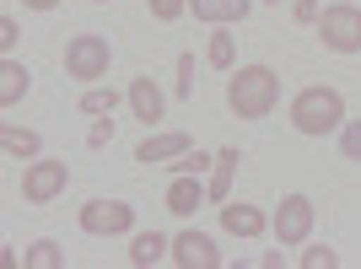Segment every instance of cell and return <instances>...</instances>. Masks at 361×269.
I'll return each instance as SVG.
<instances>
[{
  "label": "cell",
  "mask_w": 361,
  "mask_h": 269,
  "mask_svg": "<svg viewBox=\"0 0 361 269\" xmlns=\"http://www.w3.org/2000/svg\"><path fill=\"white\" fill-rule=\"evenodd\" d=\"M281 97V75L270 65H238L232 81H226V108L238 113V119H264Z\"/></svg>",
  "instance_id": "cell-1"
},
{
  "label": "cell",
  "mask_w": 361,
  "mask_h": 269,
  "mask_svg": "<svg viewBox=\"0 0 361 269\" xmlns=\"http://www.w3.org/2000/svg\"><path fill=\"white\" fill-rule=\"evenodd\" d=\"M345 124V97L334 87H302L291 97V130L297 134H329Z\"/></svg>",
  "instance_id": "cell-2"
},
{
  "label": "cell",
  "mask_w": 361,
  "mask_h": 269,
  "mask_svg": "<svg viewBox=\"0 0 361 269\" xmlns=\"http://www.w3.org/2000/svg\"><path fill=\"white\" fill-rule=\"evenodd\" d=\"M108 65H114V44L103 32H75L65 44V75L71 81H103Z\"/></svg>",
  "instance_id": "cell-3"
},
{
  "label": "cell",
  "mask_w": 361,
  "mask_h": 269,
  "mask_svg": "<svg viewBox=\"0 0 361 269\" xmlns=\"http://www.w3.org/2000/svg\"><path fill=\"white\" fill-rule=\"evenodd\" d=\"M318 38H324L329 54H361V6H350V0L324 6V16H318Z\"/></svg>",
  "instance_id": "cell-4"
},
{
  "label": "cell",
  "mask_w": 361,
  "mask_h": 269,
  "mask_svg": "<svg viewBox=\"0 0 361 269\" xmlns=\"http://www.w3.org/2000/svg\"><path fill=\"white\" fill-rule=\"evenodd\" d=\"M65 189H71V167H65L60 156H32V162L22 167V199H27V205H49V199H60Z\"/></svg>",
  "instance_id": "cell-5"
},
{
  "label": "cell",
  "mask_w": 361,
  "mask_h": 269,
  "mask_svg": "<svg viewBox=\"0 0 361 269\" xmlns=\"http://www.w3.org/2000/svg\"><path fill=\"white\" fill-rule=\"evenodd\" d=\"M75 221H81L87 237H124V232H135V210L124 199H87Z\"/></svg>",
  "instance_id": "cell-6"
},
{
  "label": "cell",
  "mask_w": 361,
  "mask_h": 269,
  "mask_svg": "<svg viewBox=\"0 0 361 269\" xmlns=\"http://www.w3.org/2000/svg\"><path fill=\"white\" fill-rule=\"evenodd\" d=\"M313 199L307 194H286L281 199V210L270 215V232H275V242L281 248H297V242H307V232H313Z\"/></svg>",
  "instance_id": "cell-7"
},
{
  "label": "cell",
  "mask_w": 361,
  "mask_h": 269,
  "mask_svg": "<svg viewBox=\"0 0 361 269\" xmlns=\"http://www.w3.org/2000/svg\"><path fill=\"white\" fill-rule=\"evenodd\" d=\"M221 232H226V237H243V242H254V237H264V232H270V215H264L259 205L226 199V205H221Z\"/></svg>",
  "instance_id": "cell-8"
},
{
  "label": "cell",
  "mask_w": 361,
  "mask_h": 269,
  "mask_svg": "<svg viewBox=\"0 0 361 269\" xmlns=\"http://www.w3.org/2000/svg\"><path fill=\"white\" fill-rule=\"evenodd\" d=\"M173 264L183 269H221V254H216V242L205 232H178L173 237Z\"/></svg>",
  "instance_id": "cell-9"
},
{
  "label": "cell",
  "mask_w": 361,
  "mask_h": 269,
  "mask_svg": "<svg viewBox=\"0 0 361 269\" xmlns=\"http://www.w3.org/2000/svg\"><path fill=\"white\" fill-rule=\"evenodd\" d=\"M189 146H195L189 130H151L146 140L135 146V162H178Z\"/></svg>",
  "instance_id": "cell-10"
},
{
  "label": "cell",
  "mask_w": 361,
  "mask_h": 269,
  "mask_svg": "<svg viewBox=\"0 0 361 269\" xmlns=\"http://www.w3.org/2000/svg\"><path fill=\"white\" fill-rule=\"evenodd\" d=\"M130 113H135V124H162L167 92L157 87L151 75H135V81H130Z\"/></svg>",
  "instance_id": "cell-11"
},
{
  "label": "cell",
  "mask_w": 361,
  "mask_h": 269,
  "mask_svg": "<svg viewBox=\"0 0 361 269\" xmlns=\"http://www.w3.org/2000/svg\"><path fill=\"white\" fill-rule=\"evenodd\" d=\"M189 11L205 27H238L243 16L254 11V0H189Z\"/></svg>",
  "instance_id": "cell-12"
},
{
  "label": "cell",
  "mask_w": 361,
  "mask_h": 269,
  "mask_svg": "<svg viewBox=\"0 0 361 269\" xmlns=\"http://www.w3.org/2000/svg\"><path fill=\"white\" fill-rule=\"evenodd\" d=\"M205 199L211 194H205L200 173H173V183H167V210H173V215H195Z\"/></svg>",
  "instance_id": "cell-13"
},
{
  "label": "cell",
  "mask_w": 361,
  "mask_h": 269,
  "mask_svg": "<svg viewBox=\"0 0 361 269\" xmlns=\"http://www.w3.org/2000/svg\"><path fill=\"white\" fill-rule=\"evenodd\" d=\"M162 258H173V242H167L162 232H140V237H130V264H135V269H151V264H162Z\"/></svg>",
  "instance_id": "cell-14"
},
{
  "label": "cell",
  "mask_w": 361,
  "mask_h": 269,
  "mask_svg": "<svg viewBox=\"0 0 361 269\" xmlns=\"http://www.w3.org/2000/svg\"><path fill=\"white\" fill-rule=\"evenodd\" d=\"M27 87H32L27 65H16L11 54H6V65H0V108H16L22 97H27Z\"/></svg>",
  "instance_id": "cell-15"
},
{
  "label": "cell",
  "mask_w": 361,
  "mask_h": 269,
  "mask_svg": "<svg viewBox=\"0 0 361 269\" xmlns=\"http://www.w3.org/2000/svg\"><path fill=\"white\" fill-rule=\"evenodd\" d=\"M238 146H221L216 151V173H211V183H205V194L216 199V205H226V189H232V173H238Z\"/></svg>",
  "instance_id": "cell-16"
},
{
  "label": "cell",
  "mask_w": 361,
  "mask_h": 269,
  "mask_svg": "<svg viewBox=\"0 0 361 269\" xmlns=\"http://www.w3.org/2000/svg\"><path fill=\"white\" fill-rule=\"evenodd\" d=\"M0 146H6V156H22V162H32L38 156V130H16V124H0Z\"/></svg>",
  "instance_id": "cell-17"
},
{
  "label": "cell",
  "mask_w": 361,
  "mask_h": 269,
  "mask_svg": "<svg viewBox=\"0 0 361 269\" xmlns=\"http://www.w3.org/2000/svg\"><path fill=\"white\" fill-rule=\"evenodd\" d=\"M205 65H211V70H232V65H238V38H232L226 27L211 32V44H205Z\"/></svg>",
  "instance_id": "cell-18"
},
{
  "label": "cell",
  "mask_w": 361,
  "mask_h": 269,
  "mask_svg": "<svg viewBox=\"0 0 361 269\" xmlns=\"http://www.w3.org/2000/svg\"><path fill=\"white\" fill-rule=\"evenodd\" d=\"M22 269H65V248L49 242V237H38L27 254H22Z\"/></svg>",
  "instance_id": "cell-19"
},
{
  "label": "cell",
  "mask_w": 361,
  "mask_h": 269,
  "mask_svg": "<svg viewBox=\"0 0 361 269\" xmlns=\"http://www.w3.org/2000/svg\"><path fill=\"white\" fill-rule=\"evenodd\" d=\"M75 108H81L87 119H103V113H114V108H119V92H114V87H87Z\"/></svg>",
  "instance_id": "cell-20"
},
{
  "label": "cell",
  "mask_w": 361,
  "mask_h": 269,
  "mask_svg": "<svg viewBox=\"0 0 361 269\" xmlns=\"http://www.w3.org/2000/svg\"><path fill=\"white\" fill-rule=\"evenodd\" d=\"M297 264H302V269H340V254H334L329 242H313V248H307Z\"/></svg>",
  "instance_id": "cell-21"
},
{
  "label": "cell",
  "mask_w": 361,
  "mask_h": 269,
  "mask_svg": "<svg viewBox=\"0 0 361 269\" xmlns=\"http://www.w3.org/2000/svg\"><path fill=\"white\" fill-rule=\"evenodd\" d=\"M173 97H195V54H178V81H173Z\"/></svg>",
  "instance_id": "cell-22"
},
{
  "label": "cell",
  "mask_w": 361,
  "mask_h": 269,
  "mask_svg": "<svg viewBox=\"0 0 361 269\" xmlns=\"http://www.w3.org/2000/svg\"><path fill=\"white\" fill-rule=\"evenodd\" d=\"M340 151H345L350 162H361V119H345V124H340Z\"/></svg>",
  "instance_id": "cell-23"
},
{
  "label": "cell",
  "mask_w": 361,
  "mask_h": 269,
  "mask_svg": "<svg viewBox=\"0 0 361 269\" xmlns=\"http://www.w3.org/2000/svg\"><path fill=\"white\" fill-rule=\"evenodd\" d=\"M151 6V16H157V22H178L183 11H189V0H146Z\"/></svg>",
  "instance_id": "cell-24"
},
{
  "label": "cell",
  "mask_w": 361,
  "mask_h": 269,
  "mask_svg": "<svg viewBox=\"0 0 361 269\" xmlns=\"http://www.w3.org/2000/svg\"><path fill=\"white\" fill-rule=\"evenodd\" d=\"M205 167H216V156H205V151H183L178 162H173V173H205Z\"/></svg>",
  "instance_id": "cell-25"
},
{
  "label": "cell",
  "mask_w": 361,
  "mask_h": 269,
  "mask_svg": "<svg viewBox=\"0 0 361 269\" xmlns=\"http://www.w3.org/2000/svg\"><path fill=\"white\" fill-rule=\"evenodd\" d=\"M108 140H114V113H103V119H97V124L87 130V146H92V151H103Z\"/></svg>",
  "instance_id": "cell-26"
},
{
  "label": "cell",
  "mask_w": 361,
  "mask_h": 269,
  "mask_svg": "<svg viewBox=\"0 0 361 269\" xmlns=\"http://www.w3.org/2000/svg\"><path fill=\"white\" fill-rule=\"evenodd\" d=\"M291 16H297V22H318V0H291Z\"/></svg>",
  "instance_id": "cell-27"
},
{
  "label": "cell",
  "mask_w": 361,
  "mask_h": 269,
  "mask_svg": "<svg viewBox=\"0 0 361 269\" xmlns=\"http://www.w3.org/2000/svg\"><path fill=\"white\" fill-rule=\"evenodd\" d=\"M0 49H6V54L16 49V16H0Z\"/></svg>",
  "instance_id": "cell-28"
},
{
  "label": "cell",
  "mask_w": 361,
  "mask_h": 269,
  "mask_svg": "<svg viewBox=\"0 0 361 269\" xmlns=\"http://www.w3.org/2000/svg\"><path fill=\"white\" fill-rule=\"evenodd\" d=\"M22 6H27V11H54L60 0H22Z\"/></svg>",
  "instance_id": "cell-29"
},
{
  "label": "cell",
  "mask_w": 361,
  "mask_h": 269,
  "mask_svg": "<svg viewBox=\"0 0 361 269\" xmlns=\"http://www.w3.org/2000/svg\"><path fill=\"white\" fill-rule=\"evenodd\" d=\"M264 6H281V0H264Z\"/></svg>",
  "instance_id": "cell-30"
},
{
  "label": "cell",
  "mask_w": 361,
  "mask_h": 269,
  "mask_svg": "<svg viewBox=\"0 0 361 269\" xmlns=\"http://www.w3.org/2000/svg\"><path fill=\"white\" fill-rule=\"evenodd\" d=\"M92 6H108V0H92Z\"/></svg>",
  "instance_id": "cell-31"
}]
</instances>
